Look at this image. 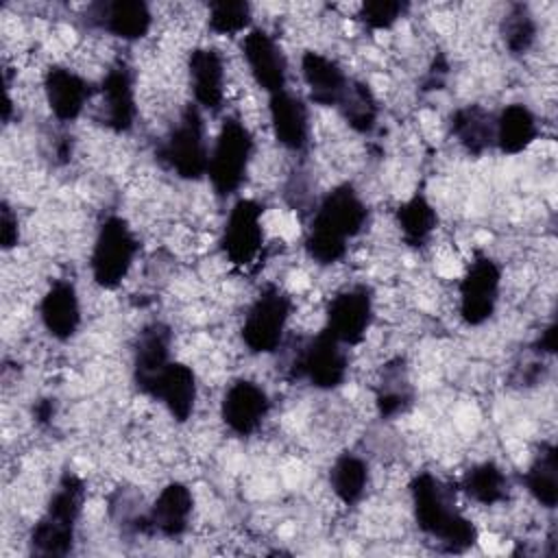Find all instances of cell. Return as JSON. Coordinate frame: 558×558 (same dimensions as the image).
<instances>
[{
  "instance_id": "cell-4",
  "label": "cell",
  "mask_w": 558,
  "mask_h": 558,
  "mask_svg": "<svg viewBox=\"0 0 558 558\" xmlns=\"http://www.w3.org/2000/svg\"><path fill=\"white\" fill-rule=\"evenodd\" d=\"M157 159L185 181L207 177L209 148L205 140V118L196 105H187L179 122L157 148Z\"/></svg>"
},
{
  "instance_id": "cell-24",
  "label": "cell",
  "mask_w": 558,
  "mask_h": 558,
  "mask_svg": "<svg viewBox=\"0 0 558 558\" xmlns=\"http://www.w3.org/2000/svg\"><path fill=\"white\" fill-rule=\"evenodd\" d=\"M538 137L536 116L525 105H506L495 116V146L504 155L525 153Z\"/></svg>"
},
{
  "instance_id": "cell-18",
  "label": "cell",
  "mask_w": 558,
  "mask_h": 558,
  "mask_svg": "<svg viewBox=\"0 0 558 558\" xmlns=\"http://www.w3.org/2000/svg\"><path fill=\"white\" fill-rule=\"evenodd\" d=\"M39 318L44 329L59 342L76 336L81 327V301L72 281H52L39 301Z\"/></svg>"
},
{
  "instance_id": "cell-30",
  "label": "cell",
  "mask_w": 558,
  "mask_h": 558,
  "mask_svg": "<svg viewBox=\"0 0 558 558\" xmlns=\"http://www.w3.org/2000/svg\"><path fill=\"white\" fill-rule=\"evenodd\" d=\"M395 218L405 244L410 246L425 244L438 225V214L423 194H414L401 203Z\"/></svg>"
},
{
  "instance_id": "cell-29",
  "label": "cell",
  "mask_w": 558,
  "mask_h": 558,
  "mask_svg": "<svg viewBox=\"0 0 558 558\" xmlns=\"http://www.w3.org/2000/svg\"><path fill=\"white\" fill-rule=\"evenodd\" d=\"M344 122L360 135L373 133L379 118V107L373 89L362 81H351L340 105L336 107Z\"/></svg>"
},
{
  "instance_id": "cell-1",
  "label": "cell",
  "mask_w": 558,
  "mask_h": 558,
  "mask_svg": "<svg viewBox=\"0 0 558 558\" xmlns=\"http://www.w3.org/2000/svg\"><path fill=\"white\" fill-rule=\"evenodd\" d=\"M368 220V209L351 183L329 190L318 203L307 235L305 253L320 266H331L347 255V246L357 238Z\"/></svg>"
},
{
  "instance_id": "cell-20",
  "label": "cell",
  "mask_w": 558,
  "mask_h": 558,
  "mask_svg": "<svg viewBox=\"0 0 558 558\" xmlns=\"http://www.w3.org/2000/svg\"><path fill=\"white\" fill-rule=\"evenodd\" d=\"M92 85L63 65H52L44 74V94L52 116L61 122H74L92 98Z\"/></svg>"
},
{
  "instance_id": "cell-8",
  "label": "cell",
  "mask_w": 558,
  "mask_h": 558,
  "mask_svg": "<svg viewBox=\"0 0 558 558\" xmlns=\"http://www.w3.org/2000/svg\"><path fill=\"white\" fill-rule=\"evenodd\" d=\"M501 288V268L493 257L477 251L460 279V318L471 325H484L497 307Z\"/></svg>"
},
{
  "instance_id": "cell-7",
  "label": "cell",
  "mask_w": 558,
  "mask_h": 558,
  "mask_svg": "<svg viewBox=\"0 0 558 558\" xmlns=\"http://www.w3.org/2000/svg\"><path fill=\"white\" fill-rule=\"evenodd\" d=\"M290 312V296L277 286H266L244 314L240 333L246 349L251 353H275L283 340Z\"/></svg>"
},
{
  "instance_id": "cell-2",
  "label": "cell",
  "mask_w": 558,
  "mask_h": 558,
  "mask_svg": "<svg viewBox=\"0 0 558 558\" xmlns=\"http://www.w3.org/2000/svg\"><path fill=\"white\" fill-rule=\"evenodd\" d=\"M416 525L447 554H462L477 543V527L451 501L447 486L432 473H418L410 482Z\"/></svg>"
},
{
  "instance_id": "cell-27",
  "label": "cell",
  "mask_w": 558,
  "mask_h": 558,
  "mask_svg": "<svg viewBox=\"0 0 558 558\" xmlns=\"http://www.w3.org/2000/svg\"><path fill=\"white\" fill-rule=\"evenodd\" d=\"M527 493L543 506L556 508L558 504V451L554 442H543L532 464L523 475Z\"/></svg>"
},
{
  "instance_id": "cell-21",
  "label": "cell",
  "mask_w": 558,
  "mask_h": 558,
  "mask_svg": "<svg viewBox=\"0 0 558 558\" xmlns=\"http://www.w3.org/2000/svg\"><path fill=\"white\" fill-rule=\"evenodd\" d=\"M170 329L161 323L148 325L133 351V381L146 397L150 395L155 381L161 377V373L168 368L170 360Z\"/></svg>"
},
{
  "instance_id": "cell-10",
  "label": "cell",
  "mask_w": 558,
  "mask_h": 558,
  "mask_svg": "<svg viewBox=\"0 0 558 558\" xmlns=\"http://www.w3.org/2000/svg\"><path fill=\"white\" fill-rule=\"evenodd\" d=\"M264 207L253 198H240L229 209L220 233V248L229 264L248 266L257 259L264 244Z\"/></svg>"
},
{
  "instance_id": "cell-15",
  "label": "cell",
  "mask_w": 558,
  "mask_h": 558,
  "mask_svg": "<svg viewBox=\"0 0 558 558\" xmlns=\"http://www.w3.org/2000/svg\"><path fill=\"white\" fill-rule=\"evenodd\" d=\"M100 100H102V124L113 133H129L135 124L137 105L133 74L126 63H116L109 68L100 81Z\"/></svg>"
},
{
  "instance_id": "cell-32",
  "label": "cell",
  "mask_w": 558,
  "mask_h": 558,
  "mask_svg": "<svg viewBox=\"0 0 558 558\" xmlns=\"http://www.w3.org/2000/svg\"><path fill=\"white\" fill-rule=\"evenodd\" d=\"M536 20L525 4H512L501 22V37L512 54H525L536 39Z\"/></svg>"
},
{
  "instance_id": "cell-34",
  "label": "cell",
  "mask_w": 558,
  "mask_h": 558,
  "mask_svg": "<svg viewBox=\"0 0 558 558\" xmlns=\"http://www.w3.org/2000/svg\"><path fill=\"white\" fill-rule=\"evenodd\" d=\"M408 11V2L399 0H371L360 7V20L373 31L390 28L403 13Z\"/></svg>"
},
{
  "instance_id": "cell-14",
  "label": "cell",
  "mask_w": 558,
  "mask_h": 558,
  "mask_svg": "<svg viewBox=\"0 0 558 558\" xmlns=\"http://www.w3.org/2000/svg\"><path fill=\"white\" fill-rule=\"evenodd\" d=\"M87 20L96 28L124 41H137L146 37L153 26L150 7L142 0L94 2L87 7Z\"/></svg>"
},
{
  "instance_id": "cell-5",
  "label": "cell",
  "mask_w": 558,
  "mask_h": 558,
  "mask_svg": "<svg viewBox=\"0 0 558 558\" xmlns=\"http://www.w3.org/2000/svg\"><path fill=\"white\" fill-rule=\"evenodd\" d=\"M253 135L240 118H227L218 131L216 144L209 150L207 177L214 192L222 198L235 194L248 172L253 157Z\"/></svg>"
},
{
  "instance_id": "cell-33",
  "label": "cell",
  "mask_w": 558,
  "mask_h": 558,
  "mask_svg": "<svg viewBox=\"0 0 558 558\" xmlns=\"http://www.w3.org/2000/svg\"><path fill=\"white\" fill-rule=\"evenodd\" d=\"M207 24H209V31H214L218 35H238L242 31H248L251 4L244 0L211 2Z\"/></svg>"
},
{
  "instance_id": "cell-35",
  "label": "cell",
  "mask_w": 558,
  "mask_h": 558,
  "mask_svg": "<svg viewBox=\"0 0 558 558\" xmlns=\"http://www.w3.org/2000/svg\"><path fill=\"white\" fill-rule=\"evenodd\" d=\"M0 242H2L4 251L17 246V242H20L17 216L13 214L9 203H2V209H0Z\"/></svg>"
},
{
  "instance_id": "cell-17",
  "label": "cell",
  "mask_w": 558,
  "mask_h": 558,
  "mask_svg": "<svg viewBox=\"0 0 558 558\" xmlns=\"http://www.w3.org/2000/svg\"><path fill=\"white\" fill-rule=\"evenodd\" d=\"M268 116L275 140L292 150L303 153L310 144V111L307 105L294 96L292 92L283 89L268 96Z\"/></svg>"
},
{
  "instance_id": "cell-26",
  "label": "cell",
  "mask_w": 558,
  "mask_h": 558,
  "mask_svg": "<svg viewBox=\"0 0 558 558\" xmlns=\"http://www.w3.org/2000/svg\"><path fill=\"white\" fill-rule=\"evenodd\" d=\"M414 392L408 379V371L401 357L388 362L384 366L381 379L375 388V405L381 418H392L397 414H403L412 405Z\"/></svg>"
},
{
  "instance_id": "cell-23",
  "label": "cell",
  "mask_w": 558,
  "mask_h": 558,
  "mask_svg": "<svg viewBox=\"0 0 558 558\" xmlns=\"http://www.w3.org/2000/svg\"><path fill=\"white\" fill-rule=\"evenodd\" d=\"M148 397L161 401L174 421L185 423L192 416L198 397L194 371L187 364L172 360L168 368L161 373V377L155 381Z\"/></svg>"
},
{
  "instance_id": "cell-3",
  "label": "cell",
  "mask_w": 558,
  "mask_h": 558,
  "mask_svg": "<svg viewBox=\"0 0 558 558\" xmlns=\"http://www.w3.org/2000/svg\"><path fill=\"white\" fill-rule=\"evenodd\" d=\"M85 486L78 475L63 473L52 497L48 499L46 512L39 517L28 536V547L33 556L61 558L74 547L76 523L83 510Z\"/></svg>"
},
{
  "instance_id": "cell-28",
  "label": "cell",
  "mask_w": 558,
  "mask_h": 558,
  "mask_svg": "<svg viewBox=\"0 0 558 558\" xmlns=\"http://www.w3.org/2000/svg\"><path fill=\"white\" fill-rule=\"evenodd\" d=\"M329 484L333 495L344 506H355L368 486V464L355 453H340L329 469Z\"/></svg>"
},
{
  "instance_id": "cell-11",
  "label": "cell",
  "mask_w": 558,
  "mask_h": 558,
  "mask_svg": "<svg viewBox=\"0 0 558 558\" xmlns=\"http://www.w3.org/2000/svg\"><path fill=\"white\" fill-rule=\"evenodd\" d=\"M373 323V292L364 283L340 290L327 307L325 329L344 347H355L364 340Z\"/></svg>"
},
{
  "instance_id": "cell-16",
  "label": "cell",
  "mask_w": 558,
  "mask_h": 558,
  "mask_svg": "<svg viewBox=\"0 0 558 558\" xmlns=\"http://www.w3.org/2000/svg\"><path fill=\"white\" fill-rule=\"evenodd\" d=\"M192 510V490L181 482H170L159 490L150 512L142 521V530L159 534L163 538H179L190 525Z\"/></svg>"
},
{
  "instance_id": "cell-25",
  "label": "cell",
  "mask_w": 558,
  "mask_h": 558,
  "mask_svg": "<svg viewBox=\"0 0 558 558\" xmlns=\"http://www.w3.org/2000/svg\"><path fill=\"white\" fill-rule=\"evenodd\" d=\"M451 135L475 157L495 146V116L480 105H464L451 116Z\"/></svg>"
},
{
  "instance_id": "cell-36",
  "label": "cell",
  "mask_w": 558,
  "mask_h": 558,
  "mask_svg": "<svg viewBox=\"0 0 558 558\" xmlns=\"http://www.w3.org/2000/svg\"><path fill=\"white\" fill-rule=\"evenodd\" d=\"M556 336H558V327H556V323H549L541 331L538 340L534 342V351L541 353V355H551L556 351Z\"/></svg>"
},
{
  "instance_id": "cell-37",
  "label": "cell",
  "mask_w": 558,
  "mask_h": 558,
  "mask_svg": "<svg viewBox=\"0 0 558 558\" xmlns=\"http://www.w3.org/2000/svg\"><path fill=\"white\" fill-rule=\"evenodd\" d=\"M52 401L50 399H44V401H39L37 405H35V416H37V421L39 423H46V421H50L52 418Z\"/></svg>"
},
{
  "instance_id": "cell-6",
  "label": "cell",
  "mask_w": 558,
  "mask_h": 558,
  "mask_svg": "<svg viewBox=\"0 0 558 558\" xmlns=\"http://www.w3.org/2000/svg\"><path fill=\"white\" fill-rule=\"evenodd\" d=\"M137 251L140 244L129 222L122 216H107L98 227L89 255L94 283L102 290H116L126 279Z\"/></svg>"
},
{
  "instance_id": "cell-13",
  "label": "cell",
  "mask_w": 558,
  "mask_h": 558,
  "mask_svg": "<svg viewBox=\"0 0 558 558\" xmlns=\"http://www.w3.org/2000/svg\"><path fill=\"white\" fill-rule=\"evenodd\" d=\"M242 57L257 87L268 96L283 92L288 83V61L281 46L264 28H248L242 37Z\"/></svg>"
},
{
  "instance_id": "cell-22",
  "label": "cell",
  "mask_w": 558,
  "mask_h": 558,
  "mask_svg": "<svg viewBox=\"0 0 558 558\" xmlns=\"http://www.w3.org/2000/svg\"><path fill=\"white\" fill-rule=\"evenodd\" d=\"M301 76L307 85L310 100L320 107H338L351 78L329 57L307 50L301 57Z\"/></svg>"
},
{
  "instance_id": "cell-9",
  "label": "cell",
  "mask_w": 558,
  "mask_h": 558,
  "mask_svg": "<svg viewBox=\"0 0 558 558\" xmlns=\"http://www.w3.org/2000/svg\"><path fill=\"white\" fill-rule=\"evenodd\" d=\"M344 344L327 329H320L305 342L294 362V375L310 381L318 390H333L344 384L349 357Z\"/></svg>"
},
{
  "instance_id": "cell-19",
  "label": "cell",
  "mask_w": 558,
  "mask_h": 558,
  "mask_svg": "<svg viewBox=\"0 0 558 558\" xmlns=\"http://www.w3.org/2000/svg\"><path fill=\"white\" fill-rule=\"evenodd\" d=\"M187 74L196 107L218 113L225 105V61L214 48H194L187 57Z\"/></svg>"
},
{
  "instance_id": "cell-31",
  "label": "cell",
  "mask_w": 558,
  "mask_h": 558,
  "mask_svg": "<svg viewBox=\"0 0 558 558\" xmlns=\"http://www.w3.org/2000/svg\"><path fill=\"white\" fill-rule=\"evenodd\" d=\"M462 490L482 506H495L508 497V477L495 462H482L464 473Z\"/></svg>"
},
{
  "instance_id": "cell-12",
  "label": "cell",
  "mask_w": 558,
  "mask_h": 558,
  "mask_svg": "<svg viewBox=\"0 0 558 558\" xmlns=\"http://www.w3.org/2000/svg\"><path fill=\"white\" fill-rule=\"evenodd\" d=\"M270 412L268 392L251 381V379H235L222 395L220 401V418L227 429L235 436H251L255 434Z\"/></svg>"
}]
</instances>
